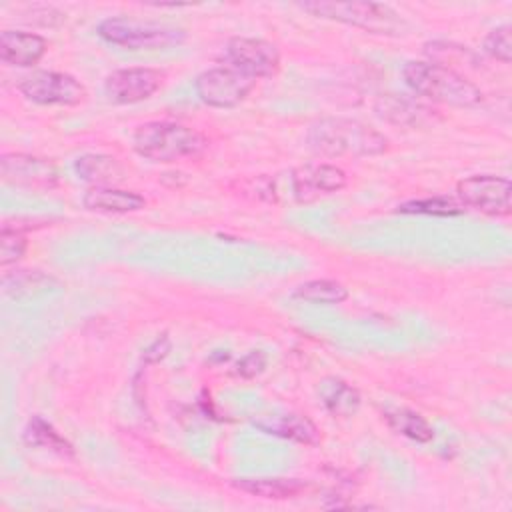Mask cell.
Instances as JSON below:
<instances>
[{
  "mask_svg": "<svg viewBox=\"0 0 512 512\" xmlns=\"http://www.w3.org/2000/svg\"><path fill=\"white\" fill-rule=\"evenodd\" d=\"M308 148L324 158L376 156L388 150V138L354 118L328 116L314 120L306 130Z\"/></svg>",
  "mask_w": 512,
  "mask_h": 512,
  "instance_id": "6da1fadb",
  "label": "cell"
},
{
  "mask_svg": "<svg viewBox=\"0 0 512 512\" xmlns=\"http://www.w3.org/2000/svg\"><path fill=\"white\" fill-rule=\"evenodd\" d=\"M132 148L150 162H178L198 158L208 148V138L192 126L168 120H150L140 124L132 136Z\"/></svg>",
  "mask_w": 512,
  "mask_h": 512,
  "instance_id": "7a4b0ae2",
  "label": "cell"
},
{
  "mask_svg": "<svg viewBox=\"0 0 512 512\" xmlns=\"http://www.w3.org/2000/svg\"><path fill=\"white\" fill-rule=\"evenodd\" d=\"M402 78L410 90L438 104L470 108L482 102V92L474 82L454 68L430 60L406 62L402 68Z\"/></svg>",
  "mask_w": 512,
  "mask_h": 512,
  "instance_id": "3957f363",
  "label": "cell"
},
{
  "mask_svg": "<svg viewBox=\"0 0 512 512\" xmlns=\"http://www.w3.org/2000/svg\"><path fill=\"white\" fill-rule=\"evenodd\" d=\"M304 12L334 20L346 26L360 28L368 34L378 36H402L408 30V22L388 4L382 2H302L298 4Z\"/></svg>",
  "mask_w": 512,
  "mask_h": 512,
  "instance_id": "277c9868",
  "label": "cell"
},
{
  "mask_svg": "<svg viewBox=\"0 0 512 512\" xmlns=\"http://www.w3.org/2000/svg\"><path fill=\"white\" fill-rule=\"evenodd\" d=\"M346 186V172L340 166L318 162L304 164L290 170L284 180L282 178H264L266 198L276 202L280 194L290 196L296 204H308L318 200L320 196L338 192Z\"/></svg>",
  "mask_w": 512,
  "mask_h": 512,
  "instance_id": "5b68a950",
  "label": "cell"
},
{
  "mask_svg": "<svg viewBox=\"0 0 512 512\" xmlns=\"http://www.w3.org/2000/svg\"><path fill=\"white\" fill-rule=\"evenodd\" d=\"M96 34L114 46L126 50H164L184 42L186 32L176 26H166L158 22H142L126 16L104 18Z\"/></svg>",
  "mask_w": 512,
  "mask_h": 512,
  "instance_id": "8992f818",
  "label": "cell"
},
{
  "mask_svg": "<svg viewBox=\"0 0 512 512\" xmlns=\"http://www.w3.org/2000/svg\"><path fill=\"white\" fill-rule=\"evenodd\" d=\"M22 96L40 106H78L86 100V86L66 72L36 70L18 84Z\"/></svg>",
  "mask_w": 512,
  "mask_h": 512,
  "instance_id": "52a82bcc",
  "label": "cell"
},
{
  "mask_svg": "<svg viewBox=\"0 0 512 512\" xmlns=\"http://www.w3.org/2000/svg\"><path fill=\"white\" fill-rule=\"evenodd\" d=\"M256 80L232 66H216L200 72L194 80L196 96L210 108H234L248 98Z\"/></svg>",
  "mask_w": 512,
  "mask_h": 512,
  "instance_id": "ba28073f",
  "label": "cell"
},
{
  "mask_svg": "<svg viewBox=\"0 0 512 512\" xmlns=\"http://www.w3.org/2000/svg\"><path fill=\"white\" fill-rule=\"evenodd\" d=\"M462 206L474 208L486 216H508L512 212V184L494 174H474L456 184Z\"/></svg>",
  "mask_w": 512,
  "mask_h": 512,
  "instance_id": "9c48e42d",
  "label": "cell"
},
{
  "mask_svg": "<svg viewBox=\"0 0 512 512\" xmlns=\"http://www.w3.org/2000/svg\"><path fill=\"white\" fill-rule=\"evenodd\" d=\"M224 58L228 66L254 80L272 78L280 70V50L264 38L234 36L226 42Z\"/></svg>",
  "mask_w": 512,
  "mask_h": 512,
  "instance_id": "30bf717a",
  "label": "cell"
},
{
  "mask_svg": "<svg viewBox=\"0 0 512 512\" xmlns=\"http://www.w3.org/2000/svg\"><path fill=\"white\" fill-rule=\"evenodd\" d=\"M166 74L150 66L118 68L104 80V94L112 104H136L148 100L164 84Z\"/></svg>",
  "mask_w": 512,
  "mask_h": 512,
  "instance_id": "8fae6325",
  "label": "cell"
},
{
  "mask_svg": "<svg viewBox=\"0 0 512 512\" xmlns=\"http://www.w3.org/2000/svg\"><path fill=\"white\" fill-rule=\"evenodd\" d=\"M0 176L6 184L30 190H50L58 184V170L52 160L24 152H4L0 156Z\"/></svg>",
  "mask_w": 512,
  "mask_h": 512,
  "instance_id": "7c38bea8",
  "label": "cell"
},
{
  "mask_svg": "<svg viewBox=\"0 0 512 512\" xmlns=\"http://www.w3.org/2000/svg\"><path fill=\"white\" fill-rule=\"evenodd\" d=\"M48 50L44 36L26 30H4L0 34V60L10 66L28 68L42 60Z\"/></svg>",
  "mask_w": 512,
  "mask_h": 512,
  "instance_id": "4fadbf2b",
  "label": "cell"
},
{
  "mask_svg": "<svg viewBox=\"0 0 512 512\" xmlns=\"http://www.w3.org/2000/svg\"><path fill=\"white\" fill-rule=\"evenodd\" d=\"M374 112L388 124L396 126H422L428 124L434 116V110L410 98L406 94H382L374 102Z\"/></svg>",
  "mask_w": 512,
  "mask_h": 512,
  "instance_id": "5bb4252c",
  "label": "cell"
},
{
  "mask_svg": "<svg viewBox=\"0 0 512 512\" xmlns=\"http://www.w3.org/2000/svg\"><path fill=\"white\" fill-rule=\"evenodd\" d=\"M82 204L90 212L104 214H128L146 208V198L134 190L116 186H92L84 192Z\"/></svg>",
  "mask_w": 512,
  "mask_h": 512,
  "instance_id": "9a60e30c",
  "label": "cell"
},
{
  "mask_svg": "<svg viewBox=\"0 0 512 512\" xmlns=\"http://www.w3.org/2000/svg\"><path fill=\"white\" fill-rule=\"evenodd\" d=\"M254 426L266 434L280 436L292 442H300L306 446H316L320 442V432L314 422L302 414H270L254 420Z\"/></svg>",
  "mask_w": 512,
  "mask_h": 512,
  "instance_id": "2e32d148",
  "label": "cell"
},
{
  "mask_svg": "<svg viewBox=\"0 0 512 512\" xmlns=\"http://www.w3.org/2000/svg\"><path fill=\"white\" fill-rule=\"evenodd\" d=\"M232 486L264 500H288L304 494L308 482L300 478H236Z\"/></svg>",
  "mask_w": 512,
  "mask_h": 512,
  "instance_id": "e0dca14e",
  "label": "cell"
},
{
  "mask_svg": "<svg viewBox=\"0 0 512 512\" xmlns=\"http://www.w3.org/2000/svg\"><path fill=\"white\" fill-rule=\"evenodd\" d=\"M318 398L332 416L340 418H350L360 408V392L336 376H328L318 382Z\"/></svg>",
  "mask_w": 512,
  "mask_h": 512,
  "instance_id": "ac0fdd59",
  "label": "cell"
},
{
  "mask_svg": "<svg viewBox=\"0 0 512 512\" xmlns=\"http://www.w3.org/2000/svg\"><path fill=\"white\" fill-rule=\"evenodd\" d=\"M74 172L88 184L114 186L124 178V166L108 154H82L74 160Z\"/></svg>",
  "mask_w": 512,
  "mask_h": 512,
  "instance_id": "d6986e66",
  "label": "cell"
},
{
  "mask_svg": "<svg viewBox=\"0 0 512 512\" xmlns=\"http://www.w3.org/2000/svg\"><path fill=\"white\" fill-rule=\"evenodd\" d=\"M22 440L32 446V448H42V450H50L58 456H66L72 458L74 456V448L72 444L42 416H32L22 432Z\"/></svg>",
  "mask_w": 512,
  "mask_h": 512,
  "instance_id": "ffe728a7",
  "label": "cell"
},
{
  "mask_svg": "<svg viewBox=\"0 0 512 512\" xmlns=\"http://www.w3.org/2000/svg\"><path fill=\"white\" fill-rule=\"evenodd\" d=\"M382 416L390 430L408 440H414L418 444H428L434 440V428L430 426V422L410 408H386Z\"/></svg>",
  "mask_w": 512,
  "mask_h": 512,
  "instance_id": "44dd1931",
  "label": "cell"
},
{
  "mask_svg": "<svg viewBox=\"0 0 512 512\" xmlns=\"http://www.w3.org/2000/svg\"><path fill=\"white\" fill-rule=\"evenodd\" d=\"M52 284H56V280L40 270H14L2 274V290L14 300L42 294Z\"/></svg>",
  "mask_w": 512,
  "mask_h": 512,
  "instance_id": "7402d4cb",
  "label": "cell"
},
{
  "mask_svg": "<svg viewBox=\"0 0 512 512\" xmlns=\"http://www.w3.org/2000/svg\"><path fill=\"white\" fill-rule=\"evenodd\" d=\"M294 298L312 302V304H340L348 298V288L340 284L338 280L330 278H316L302 282L300 286L294 288L292 292Z\"/></svg>",
  "mask_w": 512,
  "mask_h": 512,
  "instance_id": "603a6c76",
  "label": "cell"
},
{
  "mask_svg": "<svg viewBox=\"0 0 512 512\" xmlns=\"http://www.w3.org/2000/svg\"><path fill=\"white\" fill-rule=\"evenodd\" d=\"M400 214H422V216H460L464 206L454 200L452 196H428V198H414L398 204L396 208Z\"/></svg>",
  "mask_w": 512,
  "mask_h": 512,
  "instance_id": "cb8c5ba5",
  "label": "cell"
},
{
  "mask_svg": "<svg viewBox=\"0 0 512 512\" xmlns=\"http://www.w3.org/2000/svg\"><path fill=\"white\" fill-rule=\"evenodd\" d=\"M482 50L502 62V64H508L512 60V28L510 24H502V26H496L494 30H490L484 40H482Z\"/></svg>",
  "mask_w": 512,
  "mask_h": 512,
  "instance_id": "d4e9b609",
  "label": "cell"
},
{
  "mask_svg": "<svg viewBox=\"0 0 512 512\" xmlns=\"http://www.w3.org/2000/svg\"><path fill=\"white\" fill-rule=\"evenodd\" d=\"M26 248H28V240L24 232L2 226L0 230V266L2 268L16 264L26 254Z\"/></svg>",
  "mask_w": 512,
  "mask_h": 512,
  "instance_id": "484cf974",
  "label": "cell"
},
{
  "mask_svg": "<svg viewBox=\"0 0 512 512\" xmlns=\"http://www.w3.org/2000/svg\"><path fill=\"white\" fill-rule=\"evenodd\" d=\"M268 364V356L262 350H250L246 356H242L236 364V374L242 378H256L264 372Z\"/></svg>",
  "mask_w": 512,
  "mask_h": 512,
  "instance_id": "4316f807",
  "label": "cell"
},
{
  "mask_svg": "<svg viewBox=\"0 0 512 512\" xmlns=\"http://www.w3.org/2000/svg\"><path fill=\"white\" fill-rule=\"evenodd\" d=\"M170 348H172V342H170V338H168V334H160L146 350H144V354H142V360L144 362H148V364H156V362H160L162 358H166L168 356V352H170Z\"/></svg>",
  "mask_w": 512,
  "mask_h": 512,
  "instance_id": "83f0119b",
  "label": "cell"
}]
</instances>
